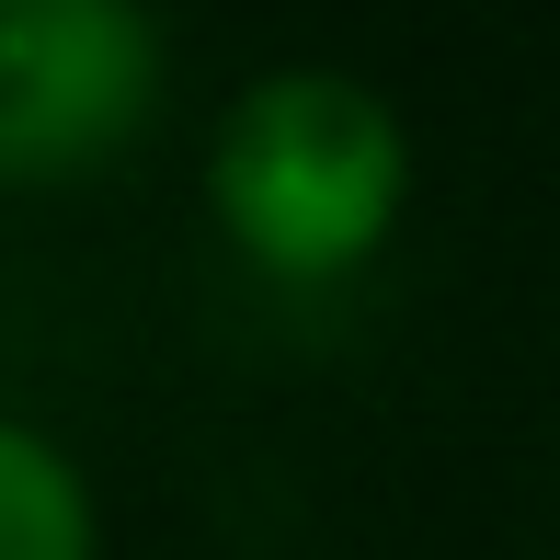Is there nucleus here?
Segmentation results:
<instances>
[{
	"label": "nucleus",
	"mask_w": 560,
	"mask_h": 560,
	"mask_svg": "<svg viewBox=\"0 0 560 560\" xmlns=\"http://www.w3.org/2000/svg\"><path fill=\"white\" fill-rule=\"evenodd\" d=\"M0 560H104L92 457L46 412H12V400H0Z\"/></svg>",
	"instance_id": "obj_3"
},
{
	"label": "nucleus",
	"mask_w": 560,
	"mask_h": 560,
	"mask_svg": "<svg viewBox=\"0 0 560 560\" xmlns=\"http://www.w3.org/2000/svg\"><path fill=\"white\" fill-rule=\"evenodd\" d=\"M172 23L138 0H0V195L115 172L161 126Z\"/></svg>",
	"instance_id": "obj_2"
},
{
	"label": "nucleus",
	"mask_w": 560,
	"mask_h": 560,
	"mask_svg": "<svg viewBox=\"0 0 560 560\" xmlns=\"http://www.w3.org/2000/svg\"><path fill=\"white\" fill-rule=\"evenodd\" d=\"M207 229L241 252L264 287H343L412 218V115L343 58H275L229 81L195 149Z\"/></svg>",
	"instance_id": "obj_1"
}]
</instances>
